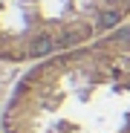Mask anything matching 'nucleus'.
Segmentation results:
<instances>
[{
	"label": "nucleus",
	"instance_id": "1",
	"mask_svg": "<svg viewBox=\"0 0 130 133\" xmlns=\"http://www.w3.org/2000/svg\"><path fill=\"white\" fill-rule=\"evenodd\" d=\"M130 0H0V55L52 58L124 23Z\"/></svg>",
	"mask_w": 130,
	"mask_h": 133
}]
</instances>
